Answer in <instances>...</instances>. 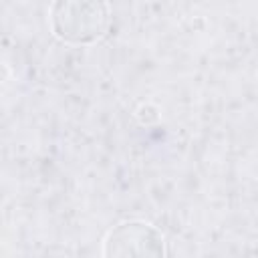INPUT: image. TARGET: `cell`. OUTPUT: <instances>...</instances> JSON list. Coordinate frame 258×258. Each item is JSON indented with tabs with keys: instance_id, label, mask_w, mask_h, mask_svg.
I'll return each instance as SVG.
<instances>
[{
	"instance_id": "obj_1",
	"label": "cell",
	"mask_w": 258,
	"mask_h": 258,
	"mask_svg": "<svg viewBox=\"0 0 258 258\" xmlns=\"http://www.w3.org/2000/svg\"><path fill=\"white\" fill-rule=\"evenodd\" d=\"M48 22L58 40L93 44L107 34L111 14L105 0H52Z\"/></svg>"
},
{
	"instance_id": "obj_2",
	"label": "cell",
	"mask_w": 258,
	"mask_h": 258,
	"mask_svg": "<svg viewBox=\"0 0 258 258\" xmlns=\"http://www.w3.org/2000/svg\"><path fill=\"white\" fill-rule=\"evenodd\" d=\"M103 254L107 258H131V256H165L163 234L141 220H127L117 224L103 242Z\"/></svg>"
}]
</instances>
